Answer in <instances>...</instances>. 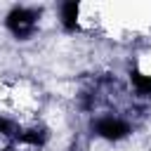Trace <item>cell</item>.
<instances>
[{
	"mask_svg": "<svg viewBox=\"0 0 151 151\" xmlns=\"http://www.w3.org/2000/svg\"><path fill=\"white\" fill-rule=\"evenodd\" d=\"M38 14H40V12L17 7V9H12V12L7 14V28H9L17 38L26 40V38L35 31V19H38Z\"/></svg>",
	"mask_w": 151,
	"mask_h": 151,
	"instance_id": "6da1fadb",
	"label": "cell"
},
{
	"mask_svg": "<svg viewBox=\"0 0 151 151\" xmlns=\"http://www.w3.org/2000/svg\"><path fill=\"white\" fill-rule=\"evenodd\" d=\"M94 130H97L104 139L116 142V139H123V137L130 132V125L123 123V120H116V118H101V120L94 123Z\"/></svg>",
	"mask_w": 151,
	"mask_h": 151,
	"instance_id": "7a4b0ae2",
	"label": "cell"
},
{
	"mask_svg": "<svg viewBox=\"0 0 151 151\" xmlns=\"http://www.w3.org/2000/svg\"><path fill=\"white\" fill-rule=\"evenodd\" d=\"M61 21L66 31H76L78 28V2H64L61 7Z\"/></svg>",
	"mask_w": 151,
	"mask_h": 151,
	"instance_id": "3957f363",
	"label": "cell"
},
{
	"mask_svg": "<svg viewBox=\"0 0 151 151\" xmlns=\"http://www.w3.org/2000/svg\"><path fill=\"white\" fill-rule=\"evenodd\" d=\"M17 139L19 142H26V144H35V146H42L47 134L45 130H26V132H17Z\"/></svg>",
	"mask_w": 151,
	"mask_h": 151,
	"instance_id": "277c9868",
	"label": "cell"
},
{
	"mask_svg": "<svg viewBox=\"0 0 151 151\" xmlns=\"http://www.w3.org/2000/svg\"><path fill=\"white\" fill-rule=\"evenodd\" d=\"M130 78H132V83H134V87H137L139 92L151 94V78H149V76H142L139 71H132V73H130Z\"/></svg>",
	"mask_w": 151,
	"mask_h": 151,
	"instance_id": "5b68a950",
	"label": "cell"
}]
</instances>
